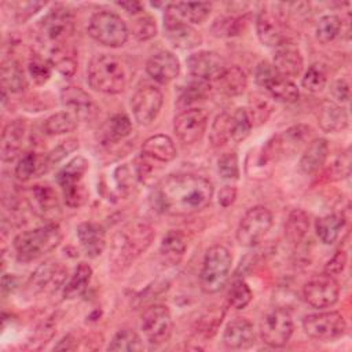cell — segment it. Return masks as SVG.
Instances as JSON below:
<instances>
[{
	"label": "cell",
	"instance_id": "cell-1",
	"mask_svg": "<svg viewBox=\"0 0 352 352\" xmlns=\"http://www.w3.org/2000/svg\"><path fill=\"white\" fill-rule=\"evenodd\" d=\"M213 183L195 173H173L160 180L150 195L154 210L168 216H190L205 209L213 197Z\"/></svg>",
	"mask_w": 352,
	"mask_h": 352
},
{
	"label": "cell",
	"instance_id": "cell-2",
	"mask_svg": "<svg viewBox=\"0 0 352 352\" xmlns=\"http://www.w3.org/2000/svg\"><path fill=\"white\" fill-rule=\"evenodd\" d=\"M154 236V228L143 219L125 223L111 238L109 254L111 271L118 274L131 267L150 248Z\"/></svg>",
	"mask_w": 352,
	"mask_h": 352
},
{
	"label": "cell",
	"instance_id": "cell-3",
	"mask_svg": "<svg viewBox=\"0 0 352 352\" xmlns=\"http://www.w3.org/2000/svg\"><path fill=\"white\" fill-rule=\"evenodd\" d=\"M132 72L129 63L114 54H98L87 67L89 87L103 94H120L129 84Z\"/></svg>",
	"mask_w": 352,
	"mask_h": 352
},
{
	"label": "cell",
	"instance_id": "cell-4",
	"mask_svg": "<svg viewBox=\"0 0 352 352\" xmlns=\"http://www.w3.org/2000/svg\"><path fill=\"white\" fill-rule=\"evenodd\" d=\"M62 231L56 223H47L41 227L23 231L14 238L12 246L19 261L37 260L59 246Z\"/></svg>",
	"mask_w": 352,
	"mask_h": 352
},
{
	"label": "cell",
	"instance_id": "cell-5",
	"mask_svg": "<svg viewBox=\"0 0 352 352\" xmlns=\"http://www.w3.org/2000/svg\"><path fill=\"white\" fill-rule=\"evenodd\" d=\"M231 264L232 256L226 246L214 245L209 248L205 253L199 272L201 289L208 294L220 292L228 279Z\"/></svg>",
	"mask_w": 352,
	"mask_h": 352
},
{
	"label": "cell",
	"instance_id": "cell-6",
	"mask_svg": "<svg viewBox=\"0 0 352 352\" xmlns=\"http://www.w3.org/2000/svg\"><path fill=\"white\" fill-rule=\"evenodd\" d=\"M74 33L73 14L65 7H55L38 23V41L51 51L70 44L69 40Z\"/></svg>",
	"mask_w": 352,
	"mask_h": 352
},
{
	"label": "cell",
	"instance_id": "cell-7",
	"mask_svg": "<svg viewBox=\"0 0 352 352\" xmlns=\"http://www.w3.org/2000/svg\"><path fill=\"white\" fill-rule=\"evenodd\" d=\"M88 33L96 43L110 48L122 47L129 36L126 23L111 11L95 12L89 19Z\"/></svg>",
	"mask_w": 352,
	"mask_h": 352
},
{
	"label": "cell",
	"instance_id": "cell-8",
	"mask_svg": "<svg viewBox=\"0 0 352 352\" xmlns=\"http://www.w3.org/2000/svg\"><path fill=\"white\" fill-rule=\"evenodd\" d=\"M88 165L84 157H76L58 173L56 180L62 187L65 202L70 208H78L85 202L87 191L82 184V177L88 170Z\"/></svg>",
	"mask_w": 352,
	"mask_h": 352
},
{
	"label": "cell",
	"instance_id": "cell-9",
	"mask_svg": "<svg viewBox=\"0 0 352 352\" xmlns=\"http://www.w3.org/2000/svg\"><path fill=\"white\" fill-rule=\"evenodd\" d=\"M272 223V213L268 208L260 205L250 208L238 224L235 234L238 243L246 248L257 245L268 234Z\"/></svg>",
	"mask_w": 352,
	"mask_h": 352
},
{
	"label": "cell",
	"instance_id": "cell-10",
	"mask_svg": "<svg viewBox=\"0 0 352 352\" xmlns=\"http://www.w3.org/2000/svg\"><path fill=\"white\" fill-rule=\"evenodd\" d=\"M140 329L150 345L158 346L169 341L173 330L170 311L164 304H153L140 318Z\"/></svg>",
	"mask_w": 352,
	"mask_h": 352
},
{
	"label": "cell",
	"instance_id": "cell-11",
	"mask_svg": "<svg viewBox=\"0 0 352 352\" xmlns=\"http://www.w3.org/2000/svg\"><path fill=\"white\" fill-rule=\"evenodd\" d=\"M294 330L292 314L286 308H272L260 322V336L264 344L272 348L285 346Z\"/></svg>",
	"mask_w": 352,
	"mask_h": 352
},
{
	"label": "cell",
	"instance_id": "cell-12",
	"mask_svg": "<svg viewBox=\"0 0 352 352\" xmlns=\"http://www.w3.org/2000/svg\"><path fill=\"white\" fill-rule=\"evenodd\" d=\"M305 334L318 341H333L344 336L346 320L337 311H324L307 315L302 320Z\"/></svg>",
	"mask_w": 352,
	"mask_h": 352
},
{
	"label": "cell",
	"instance_id": "cell-13",
	"mask_svg": "<svg viewBox=\"0 0 352 352\" xmlns=\"http://www.w3.org/2000/svg\"><path fill=\"white\" fill-rule=\"evenodd\" d=\"M302 297L312 308H329L338 301L340 285L334 276L323 272L315 275L304 285Z\"/></svg>",
	"mask_w": 352,
	"mask_h": 352
},
{
	"label": "cell",
	"instance_id": "cell-14",
	"mask_svg": "<svg viewBox=\"0 0 352 352\" xmlns=\"http://www.w3.org/2000/svg\"><path fill=\"white\" fill-rule=\"evenodd\" d=\"M164 103L162 92L150 84L139 87L132 99L131 109L135 121L139 125H150L158 116Z\"/></svg>",
	"mask_w": 352,
	"mask_h": 352
},
{
	"label": "cell",
	"instance_id": "cell-15",
	"mask_svg": "<svg viewBox=\"0 0 352 352\" xmlns=\"http://www.w3.org/2000/svg\"><path fill=\"white\" fill-rule=\"evenodd\" d=\"M208 114L202 109H187L176 116L173 121V131L177 139L184 144H194L199 142L206 132Z\"/></svg>",
	"mask_w": 352,
	"mask_h": 352
},
{
	"label": "cell",
	"instance_id": "cell-16",
	"mask_svg": "<svg viewBox=\"0 0 352 352\" xmlns=\"http://www.w3.org/2000/svg\"><path fill=\"white\" fill-rule=\"evenodd\" d=\"M187 69L201 81H217L227 69L226 60L213 51H198L187 58Z\"/></svg>",
	"mask_w": 352,
	"mask_h": 352
},
{
	"label": "cell",
	"instance_id": "cell-17",
	"mask_svg": "<svg viewBox=\"0 0 352 352\" xmlns=\"http://www.w3.org/2000/svg\"><path fill=\"white\" fill-rule=\"evenodd\" d=\"M164 28L169 43L180 50H192L202 43V36L190 23L164 14Z\"/></svg>",
	"mask_w": 352,
	"mask_h": 352
},
{
	"label": "cell",
	"instance_id": "cell-18",
	"mask_svg": "<svg viewBox=\"0 0 352 352\" xmlns=\"http://www.w3.org/2000/svg\"><path fill=\"white\" fill-rule=\"evenodd\" d=\"M272 65L279 76L293 78L302 73L304 59L298 47L287 38L275 48Z\"/></svg>",
	"mask_w": 352,
	"mask_h": 352
},
{
	"label": "cell",
	"instance_id": "cell-19",
	"mask_svg": "<svg viewBox=\"0 0 352 352\" xmlns=\"http://www.w3.org/2000/svg\"><path fill=\"white\" fill-rule=\"evenodd\" d=\"M256 32L258 40L267 47L276 48L287 40L280 16L278 12L271 10H261L258 12L256 19Z\"/></svg>",
	"mask_w": 352,
	"mask_h": 352
},
{
	"label": "cell",
	"instance_id": "cell-20",
	"mask_svg": "<svg viewBox=\"0 0 352 352\" xmlns=\"http://www.w3.org/2000/svg\"><path fill=\"white\" fill-rule=\"evenodd\" d=\"M146 72L154 81L165 85L179 76L180 63L172 52L160 51L147 60Z\"/></svg>",
	"mask_w": 352,
	"mask_h": 352
},
{
	"label": "cell",
	"instance_id": "cell-21",
	"mask_svg": "<svg viewBox=\"0 0 352 352\" xmlns=\"http://www.w3.org/2000/svg\"><path fill=\"white\" fill-rule=\"evenodd\" d=\"M254 327L246 318H235L223 331V344L230 349H248L254 344Z\"/></svg>",
	"mask_w": 352,
	"mask_h": 352
},
{
	"label": "cell",
	"instance_id": "cell-22",
	"mask_svg": "<svg viewBox=\"0 0 352 352\" xmlns=\"http://www.w3.org/2000/svg\"><path fill=\"white\" fill-rule=\"evenodd\" d=\"M26 131L28 128L25 120H14L4 126L0 144V154L4 162H10L16 158V155L22 150Z\"/></svg>",
	"mask_w": 352,
	"mask_h": 352
},
{
	"label": "cell",
	"instance_id": "cell-23",
	"mask_svg": "<svg viewBox=\"0 0 352 352\" xmlns=\"http://www.w3.org/2000/svg\"><path fill=\"white\" fill-rule=\"evenodd\" d=\"M77 239L84 253L95 258L100 256L106 248V232L104 228L94 221H84L77 227Z\"/></svg>",
	"mask_w": 352,
	"mask_h": 352
},
{
	"label": "cell",
	"instance_id": "cell-24",
	"mask_svg": "<svg viewBox=\"0 0 352 352\" xmlns=\"http://www.w3.org/2000/svg\"><path fill=\"white\" fill-rule=\"evenodd\" d=\"M28 201L32 210L43 219L52 220L60 210L56 192L50 186H34L30 188Z\"/></svg>",
	"mask_w": 352,
	"mask_h": 352
},
{
	"label": "cell",
	"instance_id": "cell-25",
	"mask_svg": "<svg viewBox=\"0 0 352 352\" xmlns=\"http://www.w3.org/2000/svg\"><path fill=\"white\" fill-rule=\"evenodd\" d=\"M62 103L74 113L78 120H89L95 114V104L92 98L80 87L67 85L60 91Z\"/></svg>",
	"mask_w": 352,
	"mask_h": 352
},
{
	"label": "cell",
	"instance_id": "cell-26",
	"mask_svg": "<svg viewBox=\"0 0 352 352\" xmlns=\"http://www.w3.org/2000/svg\"><path fill=\"white\" fill-rule=\"evenodd\" d=\"M318 124L324 132H341L348 124L346 110L333 100H323L318 111Z\"/></svg>",
	"mask_w": 352,
	"mask_h": 352
},
{
	"label": "cell",
	"instance_id": "cell-27",
	"mask_svg": "<svg viewBox=\"0 0 352 352\" xmlns=\"http://www.w3.org/2000/svg\"><path fill=\"white\" fill-rule=\"evenodd\" d=\"M142 155L153 161L170 162L176 158L177 151L173 140L168 135L158 133L144 140L142 146Z\"/></svg>",
	"mask_w": 352,
	"mask_h": 352
},
{
	"label": "cell",
	"instance_id": "cell-28",
	"mask_svg": "<svg viewBox=\"0 0 352 352\" xmlns=\"http://www.w3.org/2000/svg\"><path fill=\"white\" fill-rule=\"evenodd\" d=\"M327 155H329L327 140L323 138L314 139L305 147V150L300 158L298 168L305 175L316 173L326 164Z\"/></svg>",
	"mask_w": 352,
	"mask_h": 352
},
{
	"label": "cell",
	"instance_id": "cell-29",
	"mask_svg": "<svg viewBox=\"0 0 352 352\" xmlns=\"http://www.w3.org/2000/svg\"><path fill=\"white\" fill-rule=\"evenodd\" d=\"M210 3H172L166 7L165 14L186 23H202L210 14Z\"/></svg>",
	"mask_w": 352,
	"mask_h": 352
},
{
	"label": "cell",
	"instance_id": "cell-30",
	"mask_svg": "<svg viewBox=\"0 0 352 352\" xmlns=\"http://www.w3.org/2000/svg\"><path fill=\"white\" fill-rule=\"evenodd\" d=\"M65 271L63 268L54 261H47L41 264L30 276L28 286L32 289V292L40 293L50 287V285H60L63 282Z\"/></svg>",
	"mask_w": 352,
	"mask_h": 352
},
{
	"label": "cell",
	"instance_id": "cell-31",
	"mask_svg": "<svg viewBox=\"0 0 352 352\" xmlns=\"http://www.w3.org/2000/svg\"><path fill=\"white\" fill-rule=\"evenodd\" d=\"M186 250H187V239L182 231L170 230L164 235L160 246V254L164 263L169 265L179 264Z\"/></svg>",
	"mask_w": 352,
	"mask_h": 352
},
{
	"label": "cell",
	"instance_id": "cell-32",
	"mask_svg": "<svg viewBox=\"0 0 352 352\" xmlns=\"http://www.w3.org/2000/svg\"><path fill=\"white\" fill-rule=\"evenodd\" d=\"M1 85L3 91L10 94H21L28 88V78L15 59H6L1 63Z\"/></svg>",
	"mask_w": 352,
	"mask_h": 352
},
{
	"label": "cell",
	"instance_id": "cell-33",
	"mask_svg": "<svg viewBox=\"0 0 352 352\" xmlns=\"http://www.w3.org/2000/svg\"><path fill=\"white\" fill-rule=\"evenodd\" d=\"M344 226H345L344 214L342 213H331V214L319 217L315 223V230H316L318 238L324 245H331L338 239Z\"/></svg>",
	"mask_w": 352,
	"mask_h": 352
},
{
	"label": "cell",
	"instance_id": "cell-34",
	"mask_svg": "<svg viewBox=\"0 0 352 352\" xmlns=\"http://www.w3.org/2000/svg\"><path fill=\"white\" fill-rule=\"evenodd\" d=\"M309 230V216L302 209H293L285 223V236L292 245L300 243Z\"/></svg>",
	"mask_w": 352,
	"mask_h": 352
},
{
	"label": "cell",
	"instance_id": "cell-35",
	"mask_svg": "<svg viewBox=\"0 0 352 352\" xmlns=\"http://www.w3.org/2000/svg\"><path fill=\"white\" fill-rule=\"evenodd\" d=\"M223 94L228 96H238L241 95L248 85V78L245 72L238 66H227L223 74L216 81Z\"/></svg>",
	"mask_w": 352,
	"mask_h": 352
},
{
	"label": "cell",
	"instance_id": "cell-36",
	"mask_svg": "<svg viewBox=\"0 0 352 352\" xmlns=\"http://www.w3.org/2000/svg\"><path fill=\"white\" fill-rule=\"evenodd\" d=\"M78 117L70 110H63L52 114L44 122V131L47 135H65L73 132L77 128Z\"/></svg>",
	"mask_w": 352,
	"mask_h": 352
},
{
	"label": "cell",
	"instance_id": "cell-37",
	"mask_svg": "<svg viewBox=\"0 0 352 352\" xmlns=\"http://www.w3.org/2000/svg\"><path fill=\"white\" fill-rule=\"evenodd\" d=\"M50 62L65 77H72L77 69V58L74 48L67 44L50 52Z\"/></svg>",
	"mask_w": 352,
	"mask_h": 352
},
{
	"label": "cell",
	"instance_id": "cell-38",
	"mask_svg": "<svg viewBox=\"0 0 352 352\" xmlns=\"http://www.w3.org/2000/svg\"><path fill=\"white\" fill-rule=\"evenodd\" d=\"M91 278H92V268L87 263H80L76 267L69 282L65 285V289H63L65 298H76L81 296L85 292L87 286L89 285Z\"/></svg>",
	"mask_w": 352,
	"mask_h": 352
},
{
	"label": "cell",
	"instance_id": "cell-39",
	"mask_svg": "<svg viewBox=\"0 0 352 352\" xmlns=\"http://www.w3.org/2000/svg\"><path fill=\"white\" fill-rule=\"evenodd\" d=\"M143 342L140 336L132 329H121L111 338L107 349L114 352H135L143 351Z\"/></svg>",
	"mask_w": 352,
	"mask_h": 352
},
{
	"label": "cell",
	"instance_id": "cell-40",
	"mask_svg": "<svg viewBox=\"0 0 352 352\" xmlns=\"http://www.w3.org/2000/svg\"><path fill=\"white\" fill-rule=\"evenodd\" d=\"M267 91L271 94V96L275 100L283 102V103H294L300 98V91L297 85L286 77L278 76L267 88Z\"/></svg>",
	"mask_w": 352,
	"mask_h": 352
},
{
	"label": "cell",
	"instance_id": "cell-41",
	"mask_svg": "<svg viewBox=\"0 0 352 352\" xmlns=\"http://www.w3.org/2000/svg\"><path fill=\"white\" fill-rule=\"evenodd\" d=\"M132 132V122L126 114H114L106 124L103 136L106 142H118L129 136Z\"/></svg>",
	"mask_w": 352,
	"mask_h": 352
},
{
	"label": "cell",
	"instance_id": "cell-42",
	"mask_svg": "<svg viewBox=\"0 0 352 352\" xmlns=\"http://www.w3.org/2000/svg\"><path fill=\"white\" fill-rule=\"evenodd\" d=\"M209 140L213 147H223L231 140V114L216 116L209 131Z\"/></svg>",
	"mask_w": 352,
	"mask_h": 352
},
{
	"label": "cell",
	"instance_id": "cell-43",
	"mask_svg": "<svg viewBox=\"0 0 352 352\" xmlns=\"http://www.w3.org/2000/svg\"><path fill=\"white\" fill-rule=\"evenodd\" d=\"M341 28H342V22L340 16H337L336 14L323 15L316 23L315 33H316L318 41L322 44L331 43L340 34Z\"/></svg>",
	"mask_w": 352,
	"mask_h": 352
},
{
	"label": "cell",
	"instance_id": "cell-44",
	"mask_svg": "<svg viewBox=\"0 0 352 352\" xmlns=\"http://www.w3.org/2000/svg\"><path fill=\"white\" fill-rule=\"evenodd\" d=\"M327 82V73L323 65L320 63H314L311 65L301 80V85L309 91V92H319L324 88Z\"/></svg>",
	"mask_w": 352,
	"mask_h": 352
},
{
	"label": "cell",
	"instance_id": "cell-45",
	"mask_svg": "<svg viewBox=\"0 0 352 352\" xmlns=\"http://www.w3.org/2000/svg\"><path fill=\"white\" fill-rule=\"evenodd\" d=\"M252 121L246 109H236L234 114H231V140L242 142L245 140L252 131Z\"/></svg>",
	"mask_w": 352,
	"mask_h": 352
},
{
	"label": "cell",
	"instance_id": "cell-46",
	"mask_svg": "<svg viewBox=\"0 0 352 352\" xmlns=\"http://www.w3.org/2000/svg\"><path fill=\"white\" fill-rule=\"evenodd\" d=\"M252 297H253V293L248 286V283L239 279V280H235L230 287L227 294V302L231 308L239 311V309H243L252 301Z\"/></svg>",
	"mask_w": 352,
	"mask_h": 352
},
{
	"label": "cell",
	"instance_id": "cell-47",
	"mask_svg": "<svg viewBox=\"0 0 352 352\" xmlns=\"http://www.w3.org/2000/svg\"><path fill=\"white\" fill-rule=\"evenodd\" d=\"M132 34L139 41H146L153 38L157 34V23L151 15L139 14L132 21Z\"/></svg>",
	"mask_w": 352,
	"mask_h": 352
},
{
	"label": "cell",
	"instance_id": "cell-48",
	"mask_svg": "<svg viewBox=\"0 0 352 352\" xmlns=\"http://www.w3.org/2000/svg\"><path fill=\"white\" fill-rule=\"evenodd\" d=\"M51 67H52V63L50 62V59H44L40 55L34 54V55H32V58L29 60L28 70H29L32 80L36 84L43 85L51 77Z\"/></svg>",
	"mask_w": 352,
	"mask_h": 352
},
{
	"label": "cell",
	"instance_id": "cell-49",
	"mask_svg": "<svg viewBox=\"0 0 352 352\" xmlns=\"http://www.w3.org/2000/svg\"><path fill=\"white\" fill-rule=\"evenodd\" d=\"M37 170H40V160L34 153H26L15 166V176L21 182L29 180Z\"/></svg>",
	"mask_w": 352,
	"mask_h": 352
},
{
	"label": "cell",
	"instance_id": "cell-50",
	"mask_svg": "<svg viewBox=\"0 0 352 352\" xmlns=\"http://www.w3.org/2000/svg\"><path fill=\"white\" fill-rule=\"evenodd\" d=\"M78 147V142L76 139H69L67 142L60 143L59 146H56L50 154H47V157L44 158V162L40 165V170H47V168L55 165L56 162H59L60 160H63L67 154H70L72 151H74Z\"/></svg>",
	"mask_w": 352,
	"mask_h": 352
},
{
	"label": "cell",
	"instance_id": "cell-51",
	"mask_svg": "<svg viewBox=\"0 0 352 352\" xmlns=\"http://www.w3.org/2000/svg\"><path fill=\"white\" fill-rule=\"evenodd\" d=\"M351 172V155L349 150L346 148L344 153H341L338 157L334 158V161L327 168V175L330 180H341L349 176Z\"/></svg>",
	"mask_w": 352,
	"mask_h": 352
},
{
	"label": "cell",
	"instance_id": "cell-52",
	"mask_svg": "<svg viewBox=\"0 0 352 352\" xmlns=\"http://www.w3.org/2000/svg\"><path fill=\"white\" fill-rule=\"evenodd\" d=\"M243 18H236V16H228V18H221L217 19L213 25V32L217 36H236L243 30Z\"/></svg>",
	"mask_w": 352,
	"mask_h": 352
},
{
	"label": "cell",
	"instance_id": "cell-53",
	"mask_svg": "<svg viewBox=\"0 0 352 352\" xmlns=\"http://www.w3.org/2000/svg\"><path fill=\"white\" fill-rule=\"evenodd\" d=\"M217 169L223 179L236 180L239 177L238 157L235 153H224L217 161Z\"/></svg>",
	"mask_w": 352,
	"mask_h": 352
},
{
	"label": "cell",
	"instance_id": "cell-54",
	"mask_svg": "<svg viewBox=\"0 0 352 352\" xmlns=\"http://www.w3.org/2000/svg\"><path fill=\"white\" fill-rule=\"evenodd\" d=\"M223 316H224V311L221 308L212 309L210 312H208L205 316L201 318V320L198 323V333L201 336H204L205 338H208V337L210 338L216 333L219 324L221 323Z\"/></svg>",
	"mask_w": 352,
	"mask_h": 352
},
{
	"label": "cell",
	"instance_id": "cell-55",
	"mask_svg": "<svg viewBox=\"0 0 352 352\" xmlns=\"http://www.w3.org/2000/svg\"><path fill=\"white\" fill-rule=\"evenodd\" d=\"M278 72L275 70L274 65L268 63L267 60L260 62L256 69H254V81L257 85L263 87V88H268L270 84L278 77Z\"/></svg>",
	"mask_w": 352,
	"mask_h": 352
},
{
	"label": "cell",
	"instance_id": "cell-56",
	"mask_svg": "<svg viewBox=\"0 0 352 352\" xmlns=\"http://www.w3.org/2000/svg\"><path fill=\"white\" fill-rule=\"evenodd\" d=\"M270 113H271V106L263 98L254 99V102L250 103V109L248 110V114H249L250 121H252L253 125H260V124L265 122L268 116H270Z\"/></svg>",
	"mask_w": 352,
	"mask_h": 352
},
{
	"label": "cell",
	"instance_id": "cell-57",
	"mask_svg": "<svg viewBox=\"0 0 352 352\" xmlns=\"http://www.w3.org/2000/svg\"><path fill=\"white\" fill-rule=\"evenodd\" d=\"M346 267V253L342 249H338L331 258L324 265V274L331 275V276H337L340 275Z\"/></svg>",
	"mask_w": 352,
	"mask_h": 352
},
{
	"label": "cell",
	"instance_id": "cell-58",
	"mask_svg": "<svg viewBox=\"0 0 352 352\" xmlns=\"http://www.w3.org/2000/svg\"><path fill=\"white\" fill-rule=\"evenodd\" d=\"M18 8L15 11V18L21 23L26 19H29L33 14H36L45 3H37V1H28V3H16Z\"/></svg>",
	"mask_w": 352,
	"mask_h": 352
},
{
	"label": "cell",
	"instance_id": "cell-59",
	"mask_svg": "<svg viewBox=\"0 0 352 352\" xmlns=\"http://www.w3.org/2000/svg\"><path fill=\"white\" fill-rule=\"evenodd\" d=\"M206 88H208V85L205 84V81L191 84L183 92V95L180 96V100H183L184 103H191V102H195V100H201L206 95Z\"/></svg>",
	"mask_w": 352,
	"mask_h": 352
},
{
	"label": "cell",
	"instance_id": "cell-60",
	"mask_svg": "<svg viewBox=\"0 0 352 352\" xmlns=\"http://www.w3.org/2000/svg\"><path fill=\"white\" fill-rule=\"evenodd\" d=\"M331 94L333 96L340 102H348L351 98V88L349 82L345 78H338L331 85Z\"/></svg>",
	"mask_w": 352,
	"mask_h": 352
},
{
	"label": "cell",
	"instance_id": "cell-61",
	"mask_svg": "<svg viewBox=\"0 0 352 352\" xmlns=\"http://www.w3.org/2000/svg\"><path fill=\"white\" fill-rule=\"evenodd\" d=\"M236 198V188L234 186H224L219 192V204L223 208H228Z\"/></svg>",
	"mask_w": 352,
	"mask_h": 352
},
{
	"label": "cell",
	"instance_id": "cell-62",
	"mask_svg": "<svg viewBox=\"0 0 352 352\" xmlns=\"http://www.w3.org/2000/svg\"><path fill=\"white\" fill-rule=\"evenodd\" d=\"M77 348V344H76V338H73L72 334H67L65 336L59 344H56L54 346V349H63V351H72V349H76Z\"/></svg>",
	"mask_w": 352,
	"mask_h": 352
},
{
	"label": "cell",
	"instance_id": "cell-63",
	"mask_svg": "<svg viewBox=\"0 0 352 352\" xmlns=\"http://www.w3.org/2000/svg\"><path fill=\"white\" fill-rule=\"evenodd\" d=\"M118 6L121 8H124L126 12L129 14H140L142 12V4L140 3H136V1H129V3H118Z\"/></svg>",
	"mask_w": 352,
	"mask_h": 352
}]
</instances>
